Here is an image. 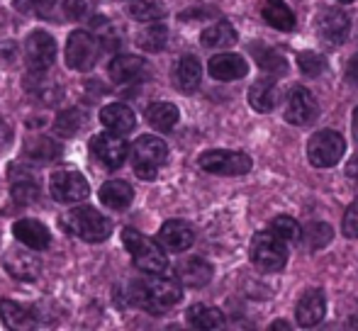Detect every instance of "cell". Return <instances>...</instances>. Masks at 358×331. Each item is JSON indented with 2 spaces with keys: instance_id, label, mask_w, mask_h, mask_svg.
I'll list each match as a JSON object with an SVG mask.
<instances>
[{
  "instance_id": "1",
  "label": "cell",
  "mask_w": 358,
  "mask_h": 331,
  "mask_svg": "<svg viewBox=\"0 0 358 331\" xmlns=\"http://www.w3.org/2000/svg\"><path fill=\"white\" fill-rule=\"evenodd\" d=\"M180 297H183L180 285L171 278H161L159 273L146 280H137L129 288V300L151 314H164L166 309L176 307L180 302Z\"/></svg>"
},
{
  "instance_id": "2",
  "label": "cell",
  "mask_w": 358,
  "mask_h": 331,
  "mask_svg": "<svg viewBox=\"0 0 358 331\" xmlns=\"http://www.w3.org/2000/svg\"><path fill=\"white\" fill-rule=\"evenodd\" d=\"M122 242L129 253H132L134 265H137L142 273L156 275V273H164V270L169 268V260H166V253L161 251L159 244L151 242V239L144 237V234H139L137 229H124Z\"/></svg>"
},
{
  "instance_id": "3",
  "label": "cell",
  "mask_w": 358,
  "mask_h": 331,
  "mask_svg": "<svg viewBox=\"0 0 358 331\" xmlns=\"http://www.w3.org/2000/svg\"><path fill=\"white\" fill-rule=\"evenodd\" d=\"M64 227L83 242L100 244L113 234V222L93 207H76L64 217Z\"/></svg>"
},
{
  "instance_id": "4",
  "label": "cell",
  "mask_w": 358,
  "mask_h": 331,
  "mask_svg": "<svg viewBox=\"0 0 358 331\" xmlns=\"http://www.w3.org/2000/svg\"><path fill=\"white\" fill-rule=\"evenodd\" d=\"M169 159V147L164 144V139L144 134L134 142L132 147V161H134V173L142 180H154L159 168Z\"/></svg>"
},
{
  "instance_id": "5",
  "label": "cell",
  "mask_w": 358,
  "mask_h": 331,
  "mask_svg": "<svg viewBox=\"0 0 358 331\" xmlns=\"http://www.w3.org/2000/svg\"><path fill=\"white\" fill-rule=\"evenodd\" d=\"M251 263L266 273H275L287 263L285 242L273 232H259L251 242Z\"/></svg>"
},
{
  "instance_id": "6",
  "label": "cell",
  "mask_w": 358,
  "mask_h": 331,
  "mask_svg": "<svg viewBox=\"0 0 358 331\" xmlns=\"http://www.w3.org/2000/svg\"><path fill=\"white\" fill-rule=\"evenodd\" d=\"M346 152V142L339 132H331V129H322V132L312 134L310 142H307V159L317 168H331V166L339 163V159Z\"/></svg>"
},
{
  "instance_id": "7",
  "label": "cell",
  "mask_w": 358,
  "mask_h": 331,
  "mask_svg": "<svg viewBox=\"0 0 358 331\" xmlns=\"http://www.w3.org/2000/svg\"><path fill=\"white\" fill-rule=\"evenodd\" d=\"M100 57V39H95L93 34L83 32H73L66 42V64L73 71H90V68L98 64Z\"/></svg>"
},
{
  "instance_id": "8",
  "label": "cell",
  "mask_w": 358,
  "mask_h": 331,
  "mask_svg": "<svg viewBox=\"0 0 358 331\" xmlns=\"http://www.w3.org/2000/svg\"><path fill=\"white\" fill-rule=\"evenodd\" d=\"M198 166L215 175H241L251 170V159L241 152L213 149V152H205L203 156L198 159Z\"/></svg>"
},
{
  "instance_id": "9",
  "label": "cell",
  "mask_w": 358,
  "mask_h": 331,
  "mask_svg": "<svg viewBox=\"0 0 358 331\" xmlns=\"http://www.w3.org/2000/svg\"><path fill=\"white\" fill-rule=\"evenodd\" d=\"M90 152L98 159L105 168H120L127 161L129 147L117 132H105V134H95L93 142H90Z\"/></svg>"
},
{
  "instance_id": "10",
  "label": "cell",
  "mask_w": 358,
  "mask_h": 331,
  "mask_svg": "<svg viewBox=\"0 0 358 331\" xmlns=\"http://www.w3.org/2000/svg\"><path fill=\"white\" fill-rule=\"evenodd\" d=\"M49 190H52V198L64 205L80 203V200H85L90 193L88 180L80 173H76V170H59V173H54L52 183H49Z\"/></svg>"
},
{
  "instance_id": "11",
  "label": "cell",
  "mask_w": 358,
  "mask_h": 331,
  "mask_svg": "<svg viewBox=\"0 0 358 331\" xmlns=\"http://www.w3.org/2000/svg\"><path fill=\"white\" fill-rule=\"evenodd\" d=\"M24 57L32 71L42 73L57 61V42L47 32H32L24 44Z\"/></svg>"
},
{
  "instance_id": "12",
  "label": "cell",
  "mask_w": 358,
  "mask_h": 331,
  "mask_svg": "<svg viewBox=\"0 0 358 331\" xmlns=\"http://www.w3.org/2000/svg\"><path fill=\"white\" fill-rule=\"evenodd\" d=\"M317 32L324 42L329 44H344L346 37H349V15L339 8H324L320 15H317Z\"/></svg>"
},
{
  "instance_id": "13",
  "label": "cell",
  "mask_w": 358,
  "mask_h": 331,
  "mask_svg": "<svg viewBox=\"0 0 358 331\" xmlns=\"http://www.w3.org/2000/svg\"><path fill=\"white\" fill-rule=\"evenodd\" d=\"M320 115V108H317L315 95L307 88H295L287 98V108H285V119L290 124H297V127H305L312 119H317Z\"/></svg>"
},
{
  "instance_id": "14",
  "label": "cell",
  "mask_w": 358,
  "mask_h": 331,
  "mask_svg": "<svg viewBox=\"0 0 358 331\" xmlns=\"http://www.w3.org/2000/svg\"><path fill=\"white\" fill-rule=\"evenodd\" d=\"M149 76V68L146 61L139 57H117L110 64V78L120 85H132V83H142Z\"/></svg>"
},
{
  "instance_id": "15",
  "label": "cell",
  "mask_w": 358,
  "mask_h": 331,
  "mask_svg": "<svg viewBox=\"0 0 358 331\" xmlns=\"http://www.w3.org/2000/svg\"><path fill=\"white\" fill-rule=\"evenodd\" d=\"M210 76L215 81H239L249 73V64L239 57V54H217L210 59Z\"/></svg>"
},
{
  "instance_id": "16",
  "label": "cell",
  "mask_w": 358,
  "mask_h": 331,
  "mask_svg": "<svg viewBox=\"0 0 358 331\" xmlns=\"http://www.w3.org/2000/svg\"><path fill=\"white\" fill-rule=\"evenodd\" d=\"M159 244H164L173 253H180V251H188L195 244V232L190 229V224L180 222V219H171L161 227Z\"/></svg>"
},
{
  "instance_id": "17",
  "label": "cell",
  "mask_w": 358,
  "mask_h": 331,
  "mask_svg": "<svg viewBox=\"0 0 358 331\" xmlns=\"http://www.w3.org/2000/svg\"><path fill=\"white\" fill-rule=\"evenodd\" d=\"M327 300L322 290H307L297 302V324L300 327H317L324 319Z\"/></svg>"
},
{
  "instance_id": "18",
  "label": "cell",
  "mask_w": 358,
  "mask_h": 331,
  "mask_svg": "<svg viewBox=\"0 0 358 331\" xmlns=\"http://www.w3.org/2000/svg\"><path fill=\"white\" fill-rule=\"evenodd\" d=\"M176 275L185 288H203L213 280V265L205 258H185L176 265Z\"/></svg>"
},
{
  "instance_id": "19",
  "label": "cell",
  "mask_w": 358,
  "mask_h": 331,
  "mask_svg": "<svg viewBox=\"0 0 358 331\" xmlns=\"http://www.w3.org/2000/svg\"><path fill=\"white\" fill-rule=\"evenodd\" d=\"M13 234L17 242H22L24 247H29L34 251H44V249H49V244H52L49 229L44 227L42 222H34V219H20V222H15Z\"/></svg>"
},
{
  "instance_id": "20",
  "label": "cell",
  "mask_w": 358,
  "mask_h": 331,
  "mask_svg": "<svg viewBox=\"0 0 358 331\" xmlns=\"http://www.w3.org/2000/svg\"><path fill=\"white\" fill-rule=\"evenodd\" d=\"M5 270L17 280H37L39 270H42V263H39L37 256L27 253V251L13 249L5 256Z\"/></svg>"
},
{
  "instance_id": "21",
  "label": "cell",
  "mask_w": 358,
  "mask_h": 331,
  "mask_svg": "<svg viewBox=\"0 0 358 331\" xmlns=\"http://www.w3.org/2000/svg\"><path fill=\"white\" fill-rule=\"evenodd\" d=\"M100 122H103L110 132H117V134H129L134 127H137L134 112L122 103L105 105V108L100 110Z\"/></svg>"
},
{
  "instance_id": "22",
  "label": "cell",
  "mask_w": 358,
  "mask_h": 331,
  "mask_svg": "<svg viewBox=\"0 0 358 331\" xmlns=\"http://www.w3.org/2000/svg\"><path fill=\"white\" fill-rule=\"evenodd\" d=\"M200 78H203V66L195 57H180L173 66V81L176 88L183 90V93H195L200 85Z\"/></svg>"
},
{
  "instance_id": "23",
  "label": "cell",
  "mask_w": 358,
  "mask_h": 331,
  "mask_svg": "<svg viewBox=\"0 0 358 331\" xmlns=\"http://www.w3.org/2000/svg\"><path fill=\"white\" fill-rule=\"evenodd\" d=\"M134 200L132 185H127L124 180H110L100 188V203L110 209H127Z\"/></svg>"
},
{
  "instance_id": "24",
  "label": "cell",
  "mask_w": 358,
  "mask_h": 331,
  "mask_svg": "<svg viewBox=\"0 0 358 331\" xmlns=\"http://www.w3.org/2000/svg\"><path fill=\"white\" fill-rule=\"evenodd\" d=\"M64 156V147L52 137H34L24 144V159L32 161H59Z\"/></svg>"
},
{
  "instance_id": "25",
  "label": "cell",
  "mask_w": 358,
  "mask_h": 331,
  "mask_svg": "<svg viewBox=\"0 0 358 331\" xmlns=\"http://www.w3.org/2000/svg\"><path fill=\"white\" fill-rule=\"evenodd\" d=\"M280 88L275 81H259L249 88V103L256 112H271V110L278 105Z\"/></svg>"
},
{
  "instance_id": "26",
  "label": "cell",
  "mask_w": 358,
  "mask_h": 331,
  "mask_svg": "<svg viewBox=\"0 0 358 331\" xmlns=\"http://www.w3.org/2000/svg\"><path fill=\"white\" fill-rule=\"evenodd\" d=\"M10 173H13L10 195H13L15 203H20V205L34 203V200L39 198V185H37V180L32 178V173H27V170H22V168H13Z\"/></svg>"
},
{
  "instance_id": "27",
  "label": "cell",
  "mask_w": 358,
  "mask_h": 331,
  "mask_svg": "<svg viewBox=\"0 0 358 331\" xmlns=\"http://www.w3.org/2000/svg\"><path fill=\"white\" fill-rule=\"evenodd\" d=\"M261 15H264V20L271 24V27L280 29V32H292V29H295L297 20H295L292 10L287 8L283 0H266Z\"/></svg>"
},
{
  "instance_id": "28",
  "label": "cell",
  "mask_w": 358,
  "mask_h": 331,
  "mask_svg": "<svg viewBox=\"0 0 358 331\" xmlns=\"http://www.w3.org/2000/svg\"><path fill=\"white\" fill-rule=\"evenodd\" d=\"M0 317L8 329H34V324H37L32 309L10 302V300H0Z\"/></svg>"
},
{
  "instance_id": "29",
  "label": "cell",
  "mask_w": 358,
  "mask_h": 331,
  "mask_svg": "<svg viewBox=\"0 0 358 331\" xmlns=\"http://www.w3.org/2000/svg\"><path fill=\"white\" fill-rule=\"evenodd\" d=\"M178 108L171 103H154L146 108V122L159 132H171L178 124Z\"/></svg>"
},
{
  "instance_id": "30",
  "label": "cell",
  "mask_w": 358,
  "mask_h": 331,
  "mask_svg": "<svg viewBox=\"0 0 358 331\" xmlns=\"http://www.w3.org/2000/svg\"><path fill=\"white\" fill-rule=\"evenodd\" d=\"M188 324L195 329H222L224 327V314L217 307H208V304H193L185 312Z\"/></svg>"
},
{
  "instance_id": "31",
  "label": "cell",
  "mask_w": 358,
  "mask_h": 331,
  "mask_svg": "<svg viewBox=\"0 0 358 331\" xmlns=\"http://www.w3.org/2000/svg\"><path fill=\"white\" fill-rule=\"evenodd\" d=\"M236 39H239V34L229 22H217L200 34V42L208 49H227L231 44H236Z\"/></svg>"
},
{
  "instance_id": "32",
  "label": "cell",
  "mask_w": 358,
  "mask_h": 331,
  "mask_svg": "<svg viewBox=\"0 0 358 331\" xmlns=\"http://www.w3.org/2000/svg\"><path fill=\"white\" fill-rule=\"evenodd\" d=\"M166 42H169V29H166V24L161 22H151L146 24L142 32L137 34V44L144 49V52H161V49L166 47Z\"/></svg>"
},
{
  "instance_id": "33",
  "label": "cell",
  "mask_w": 358,
  "mask_h": 331,
  "mask_svg": "<svg viewBox=\"0 0 358 331\" xmlns=\"http://www.w3.org/2000/svg\"><path fill=\"white\" fill-rule=\"evenodd\" d=\"M85 124H88V115L78 108H71V110H64V112L59 115L57 122H54V129H57L59 137H73V134H78Z\"/></svg>"
},
{
  "instance_id": "34",
  "label": "cell",
  "mask_w": 358,
  "mask_h": 331,
  "mask_svg": "<svg viewBox=\"0 0 358 331\" xmlns=\"http://www.w3.org/2000/svg\"><path fill=\"white\" fill-rule=\"evenodd\" d=\"M24 88H27L34 98H39L42 103H47V105L59 103V98H62V88H59V85H54V83H49L47 78L27 76V78H24Z\"/></svg>"
},
{
  "instance_id": "35",
  "label": "cell",
  "mask_w": 358,
  "mask_h": 331,
  "mask_svg": "<svg viewBox=\"0 0 358 331\" xmlns=\"http://www.w3.org/2000/svg\"><path fill=\"white\" fill-rule=\"evenodd\" d=\"M254 54L259 59V66L268 73H287V61L278 49H268V47H254Z\"/></svg>"
},
{
  "instance_id": "36",
  "label": "cell",
  "mask_w": 358,
  "mask_h": 331,
  "mask_svg": "<svg viewBox=\"0 0 358 331\" xmlns=\"http://www.w3.org/2000/svg\"><path fill=\"white\" fill-rule=\"evenodd\" d=\"M271 232L278 234L283 242H300L302 239L300 224H297L292 217H287V214H280V217H275L273 222H271Z\"/></svg>"
},
{
  "instance_id": "37",
  "label": "cell",
  "mask_w": 358,
  "mask_h": 331,
  "mask_svg": "<svg viewBox=\"0 0 358 331\" xmlns=\"http://www.w3.org/2000/svg\"><path fill=\"white\" fill-rule=\"evenodd\" d=\"M15 8L24 15H32V17H42V20L54 17L52 0H15Z\"/></svg>"
},
{
  "instance_id": "38",
  "label": "cell",
  "mask_w": 358,
  "mask_h": 331,
  "mask_svg": "<svg viewBox=\"0 0 358 331\" xmlns=\"http://www.w3.org/2000/svg\"><path fill=\"white\" fill-rule=\"evenodd\" d=\"M129 15L139 22H156V20L164 17V8L149 0H137V3L129 5Z\"/></svg>"
},
{
  "instance_id": "39",
  "label": "cell",
  "mask_w": 358,
  "mask_h": 331,
  "mask_svg": "<svg viewBox=\"0 0 358 331\" xmlns=\"http://www.w3.org/2000/svg\"><path fill=\"white\" fill-rule=\"evenodd\" d=\"M297 66L302 68L305 76H320L327 68V61H324V57L317 52H300L297 54Z\"/></svg>"
},
{
  "instance_id": "40",
  "label": "cell",
  "mask_w": 358,
  "mask_h": 331,
  "mask_svg": "<svg viewBox=\"0 0 358 331\" xmlns=\"http://www.w3.org/2000/svg\"><path fill=\"white\" fill-rule=\"evenodd\" d=\"M334 232H331L329 224L324 222H317V224H310L307 227V242H310V249H322L331 242Z\"/></svg>"
},
{
  "instance_id": "41",
  "label": "cell",
  "mask_w": 358,
  "mask_h": 331,
  "mask_svg": "<svg viewBox=\"0 0 358 331\" xmlns=\"http://www.w3.org/2000/svg\"><path fill=\"white\" fill-rule=\"evenodd\" d=\"M341 232H344V237H349V239H358V200H354V203L346 207Z\"/></svg>"
},
{
  "instance_id": "42",
  "label": "cell",
  "mask_w": 358,
  "mask_h": 331,
  "mask_svg": "<svg viewBox=\"0 0 358 331\" xmlns=\"http://www.w3.org/2000/svg\"><path fill=\"white\" fill-rule=\"evenodd\" d=\"M90 10H93V0H66L64 3V13L69 20H83Z\"/></svg>"
},
{
  "instance_id": "43",
  "label": "cell",
  "mask_w": 358,
  "mask_h": 331,
  "mask_svg": "<svg viewBox=\"0 0 358 331\" xmlns=\"http://www.w3.org/2000/svg\"><path fill=\"white\" fill-rule=\"evenodd\" d=\"M10 144H13V129H10L8 122L0 119V152H5Z\"/></svg>"
},
{
  "instance_id": "44",
  "label": "cell",
  "mask_w": 358,
  "mask_h": 331,
  "mask_svg": "<svg viewBox=\"0 0 358 331\" xmlns=\"http://www.w3.org/2000/svg\"><path fill=\"white\" fill-rule=\"evenodd\" d=\"M346 81H349V83H358V54L351 57L349 66H346Z\"/></svg>"
},
{
  "instance_id": "45",
  "label": "cell",
  "mask_w": 358,
  "mask_h": 331,
  "mask_svg": "<svg viewBox=\"0 0 358 331\" xmlns=\"http://www.w3.org/2000/svg\"><path fill=\"white\" fill-rule=\"evenodd\" d=\"M346 175H349L354 183H358V156H354L349 163H346Z\"/></svg>"
},
{
  "instance_id": "46",
  "label": "cell",
  "mask_w": 358,
  "mask_h": 331,
  "mask_svg": "<svg viewBox=\"0 0 358 331\" xmlns=\"http://www.w3.org/2000/svg\"><path fill=\"white\" fill-rule=\"evenodd\" d=\"M17 54V49H15V44H10V42H5V44H0V57H5V61H10V59Z\"/></svg>"
},
{
  "instance_id": "47",
  "label": "cell",
  "mask_w": 358,
  "mask_h": 331,
  "mask_svg": "<svg viewBox=\"0 0 358 331\" xmlns=\"http://www.w3.org/2000/svg\"><path fill=\"white\" fill-rule=\"evenodd\" d=\"M271 329H290V324L283 322V319H278V322H273V324H271Z\"/></svg>"
},
{
  "instance_id": "48",
  "label": "cell",
  "mask_w": 358,
  "mask_h": 331,
  "mask_svg": "<svg viewBox=\"0 0 358 331\" xmlns=\"http://www.w3.org/2000/svg\"><path fill=\"white\" fill-rule=\"evenodd\" d=\"M354 137H356V142H358V108L354 110Z\"/></svg>"
},
{
  "instance_id": "49",
  "label": "cell",
  "mask_w": 358,
  "mask_h": 331,
  "mask_svg": "<svg viewBox=\"0 0 358 331\" xmlns=\"http://www.w3.org/2000/svg\"><path fill=\"white\" fill-rule=\"evenodd\" d=\"M336 3H354V0H336Z\"/></svg>"
}]
</instances>
